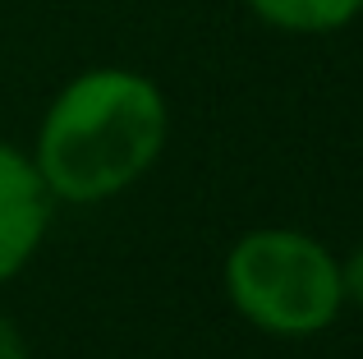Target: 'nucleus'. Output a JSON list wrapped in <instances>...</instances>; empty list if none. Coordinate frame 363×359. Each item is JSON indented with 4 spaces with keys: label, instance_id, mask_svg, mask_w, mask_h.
Masks as SVG:
<instances>
[{
    "label": "nucleus",
    "instance_id": "obj_1",
    "mask_svg": "<svg viewBox=\"0 0 363 359\" xmlns=\"http://www.w3.org/2000/svg\"><path fill=\"white\" fill-rule=\"evenodd\" d=\"M170 111L161 88L133 70H88L51 101L37 129V175L65 203L116 198L166 148Z\"/></svg>",
    "mask_w": 363,
    "mask_h": 359
},
{
    "label": "nucleus",
    "instance_id": "obj_2",
    "mask_svg": "<svg viewBox=\"0 0 363 359\" xmlns=\"http://www.w3.org/2000/svg\"><path fill=\"white\" fill-rule=\"evenodd\" d=\"M225 295L272 336H313L336 323L345 304L340 263L322 240L285 226H262L235 240L225 253Z\"/></svg>",
    "mask_w": 363,
    "mask_h": 359
},
{
    "label": "nucleus",
    "instance_id": "obj_3",
    "mask_svg": "<svg viewBox=\"0 0 363 359\" xmlns=\"http://www.w3.org/2000/svg\"><path fill=\"white\" fill-rule=\"evenodd\" d=\"M51 221V189L18 148L0 143V286L18 277Z\"/></svg>",
    "mask_w": 363,
    "mask_h": 359
},
{
    "label": "nucleus",
    "instance_id": "obj_4",
    "mask_svg": "<svg viewBox=\"0 0 363 359\" xmlns=\"http://www.w3.org/2000/svg\"><path fill=\"white\" fill-rule=\"evenodd\" d=\"M244 5L281 33H336L363 14V0H244Z\"/></svg>",
    "mask_w": 363,
    "mask_h": 359
},
{
    "label": "nucleus",
    "instance_id": "obj_5",
    "mask_svg": "<svg viewBox=\"0 0 363 359\" xmlns=\"http://www.w3.org/2000/svg\"><path fill=\"white\" fill-rule=\"evenodd\" d=\"M340 290H345L350 304H359V309H363V244H359L354 253H350L345 263H340Z\"/></svg>",
    "mask_w": 363,
    "mask_h": 359
},
{
    "label": "nucleus",
    "instance_id": "obj_6",
    "mask_svg": "<svg viewBox=\"0 0 363 359\" xmlns=\"http://www.w3.org/2000/svg\"><path fill=\"white\" fill-rule=\"evenodd\" d=\"M0 359H33V355H28L23 332H18V327L9 323L5 314H0Z\"/></svg>",
    "mask_w": 363,
    "mask_h": 359
}]
</instances>
